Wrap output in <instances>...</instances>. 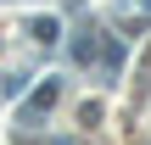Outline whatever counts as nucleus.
<instances>
[{
	"instance_id": "f257e3e1",
	"label": "nucleus",
	"mask_w": 151,
	"mask_h": 145,
	"mask_svg": "<svg viewBox=\"0 0 151 145\" xmlns=\"http://www.w3.org/2000/svg\"><path fill=\"white\" fill-rule=\"evenodd\" d=\"M34 39H39V45H50V39H56V22H50V17H39V22H34Z\"/></svg>"
}]
</instances>
